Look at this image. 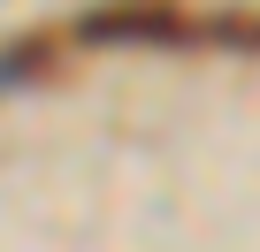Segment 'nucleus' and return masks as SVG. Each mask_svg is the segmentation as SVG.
I'll use <instances>...</instances> for the list:
<instances>
[{"instance_id": "1", "label": "nucleus", "mask_w": 260, "mask_h": 252, "mask_svg": "<svg viewBox=\"0 0 260 252\" xmlns=\"http://www.w3.org/2000/svg\"><path fill=\"white\" fill-rule=\"evenodd\" d=\"M184 31H191V23H184L176 8H161V0H146V8H107V16L84 23L92 46H169V39H184Z\"/></svg>"}, {"instance_id": "2", "label": "nucleus", "mask_w": 260, "mask_h": 252, "mask_svg": "<svg viewBox=\"0 0 260 252\" xmlns=\"http://www.w3.org/2000/svg\"><path fill=\"white\" fill-rule=\"evenodd\" d=\"M31 61H54V39H16L8 54H0V92H8V84H23V77H39Z\"/></svg>"}]
</instances>
